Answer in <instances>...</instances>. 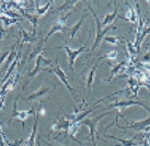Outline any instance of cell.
Segmentation results:
<instances>
[{
    "instance_id": "6da1fadb",
    "label": "cell",
    "mask_w": 150,
    "mask_h": 146,
    "mask_svg": "<svg viewBox=\"0 0 150 146\" xmlns=\"http://www.w3.org/2000/svg\"><path fill=\"white\" fill-rule=\"evenodd\" d=\"M86 4H87L88 9H89L90 13H91L92 16H93V18H94V20H96V38H94V44L92 45L91 52H90V53H92V52L96 50L98 46L100 45L101 42L103 41L105 34L108 33L111 29H116V28H115V25H114V24L108 25V26H106V28H102V24H101V22H100V19H99V17L96 16V13L94 12L93 8L90 6V4H89V2H86Z\"/></svg>"
},
{
    "instance_id": "7a4b0ae2",
    "label": "cell",
    "mask_w": 150,
    "mask_h": 146,
    "mask_svg": "<svg viewBox=\"0 0 150 146\" xmlns=\"http://www.w3.org/2000/svg\"><path fill=\"white\" fill-rule=\"evenodd\" d=\"M112 126H116L117 129L120 130H134L137 132H144V133H148L150 131V117H148L147 119L140 120V121H132L130 124H127L126 126H122V125L117 124V123H111V124L106 126L104 130V132H106L110 127Z\"/></svg>"
},
{
    "instance_id": "3957f363",
    "label": "cell",
    "mask_w": 150,
    "mask_h": 146,
    "mask_svg": "<svg viewBox=\"0 0 150 146\" xmlns=\"http://www.w3.org/2000/svg\"><path fill=\"white\" fill-rule=\"evenodd\" d=\"M111 112H104V113H102L101 115H99V117L94 118V119H93V118H91V119H83L82 121L80 122V124L87 125L88 127H89V135L87 136V138H90L94 146H98L96 144V136L99 138L100 141H102L100 138V136H99V134L96 133V126L99 124V121H101L103 118L108 115Z\"/></svg>"
},
{
    "instance_id": "277c9868",
    "label": "cell",
    "mask_w": 150,
    "mask_h": 146,
    "mask_svg": "<svg viewBox=\"0 0 150 146\" xmlns=\"http://www.w3.org/2000/svg\"><path fill=\"white\" fill-rule=\"evenodd\" d=\"M56 67L55 68H52V69H44V71H52V73H54L55 75L57 76L59 78V80L62 81V83L66 86V88L69 90V92H70L71 97H72V99L76 101V102H78V99H77V95L75 93V90L72 89V87L70 86V83H69V81H68V77H67V75L65 74V71H63V68L60 67V65H59L58 63V58H56Z\"/></svg>"
},
{
    "instance_id": "5b68a950",
    "label": "cell",
    "mask_w": 150,
    "mask_h": 146,
    "mask_svg": "<svg viewBox=\"0 0 150 146\" xmlns=\"http://www.w3.org/2000/svg\"><path fill=\"white\" fill-rule=\"evenodd\" d=\"M18 100H19V97L16 98V100H14V103H13V111H12V115L10 118V120H9V123L12 121L13 119H18L19 121L22 123V130L24 131V127H25V121H26V119L30 117V115H34L35 114V107L29 110V111H19L17 109V105H18Z\"/></svg>"
},
{
    "instance_id": "8992f818",
    "label": "cell",
    "mask_w": 150,
    "mask_h": 146,
    "mask_svg": "<svg viewBox=\"0 0 150 146\" xmlns=\"http://www.w3.org/2000/svg\"><path fill=\"white\" fill-rule=\"evenodd\" d=\"M130 105H140L142 108L146 109L148 112H150V108L145 104V102H142V101H134V100H122V101H117V102H113V103H110L108 108L111 109V108H116L118 111L117 113H120L121 115H123V113L125 111V109H127L128 107Z\"/></svg>"
},
{
    "instance_id": "52a82bcc",
    "label": "cell",
    "mask_w": 150,
    "mask_h": 146,
    "mask_svg": "<svg viewBox=\"0 0 150 146\" xmlns=\"http://www.w3.org/2000/svg\"><path fill=\"white\" fill-rule=\"evenodd\" d=\"M57 48H59V50L62 48V50H64L66 52V55H67V57H68V61H69V69H70V71L72 74H75L74 65H75L76 59H77V57H78L83 51H87L88 46L87 45L81 46L78 50H71L69 46H60V47H57Z\"/></svg>"
},
{
    "instance_id": "ba28073f",
    "label": "cell",
    "mask_w": 150,
    "mask_h": 146,
    "mask_svg": "<svg viewBox=\"0 0 150 146\" xmlns=\"http://www.w3.org/2000/svg\"><path fill=\"white\" fill-rule=\"evenodd\" d=\"M42 64H46V65L50 64H50H52V61L48 58H45V57L43 56V53L41 52V53L38 55L36 59H35V67H34V69L29 74V80L33 79L34 77L42 71Z\"/></svg>"
},
{
    "instance_id": "9c48e42d",
    "label": "cell",
    "mask_w": 150,
    "mask_h": 146,
    "mask_svg": "<svg viewBox=\"0 0 150 146\" xmlns=\"http://www.w3.org/2000/svg\"><path fill=\"white\" fill-rule=\"evenodd\" d=\"M11 4H13V6H17V4H14V2H11ZM17 8L18 11H20V13L22 14V17L25 18V19H28V20L30 21V23L33 25V35H35L36 34V29H38V16H32V14H30V13H28L25 10H23V9L21 8V7H16Z\"/></svg>"
},
{
    "instance_id": "30bf717a",
    "label": "cell",
    "mask_w": 150,
    "mask_h": 146,
    "mask_svg": "<svg viewBox=\"0 0 150 146\" xmlns=\"http://www.w3.org/2000/svg\"><path fill=\"white\" fill-rule=\"evenodd\" d=\"M89 16H90V13H89V12H84L83 14L80 17V19L78 20V22H77L76 24L72 25V26H70V28H69V30H68V38H75L76 34L78 33V31L80 30L81 25H82V23H83V21L86 20Z\"/></svg>"
},
{
    "instance_id": "8fae6325",
    "label": "cell",
    "mask_w": 150,
    "mask_h": 146,
    "mask_svg": "<svg viewBox=\"0 0 150 146\" xmlns=\"http://www.w3.org/2000/svg\"><path fill=\"white\" fill-rule=\"evenodd\" d=\"M52 89H55V88H52ZM52 89L50 88V86H43L38 89V91L33 92L32 95H30L29 97H26L25 98V100L26 101H33V100H40L43 96H45L46 93H48V92L52 91Z\"/></svg>"
},
{
    "instance_id": "7c38bea8",
    "label": "cell",
    "mask_w": 150,
    "mask_h": 146,
    "mask_svg": "<svg viewBox=\"0 0 150 146\" xmlns=\"http://www.w3.org/2000/svg\"><path fill=\"white\" fill-rule=\"evenodd\" d=\"M149 33H150V24L149 25L146 24L145 29L142 30V32L139 34V36H136V38H135V43H134V47H135V50H136V52H137V54L140 52L142 42H144L145 38H146Z\"/></svg>"
},
{
    "instance_id": "4fadbf2b",
    "label": "cell",
    "mask_w": 150,
    "mask_h": 146,
    "mask_svg": "<svg viewBox=\"0 0 150 146\" xmlns=\"http://www.w3.org/2000/svg\"><path fill=\"white\" fill-rule=\"evenodd\" d=\"M126 4L128 6V11L126 13L125 17H123V16H117V18H120L122 20H125L127 22H130V23H133V24H136L138 22V17H137V13H136V10L128 4V2H126Z\"/></svg>"
},
{
    "instance_id": "5bb4252c",
    "label": "cell",
    "mask_w": 150,
    "mask_h": 146,
    "mask_svg": "<svg viewBox=\"0 0 150 146\" xmlns=\"http://www.w3.org/2000/svg\"><path fill=\"white\" fill-rule=\"evenodd\" d=\"M71 121H68L65 119V117H62L58 121L54 122V124L52 125V131H66L68 132L69 126H70Z\"/></svg>"
},
{
    "instance_id": "9a60e30c",
    "label": "cell",
    "mask_w": 150,
    "mask_h": 146,
    "mask_svg": "<svg viewBox=\"0 0 150 146\" xmlns=\"http://www.w3.org/2000/svg\"><path fill=\"white\" fill-rule=\"evenodd\" d=\"M127 67H128V63H127V61H122L120 64H117L115 67H113V69L111 71V74H110V76H108V79H105V80H103V81H104V83L111 81L112 78H114L115 76H117V74H118L120 71L127 69Z\"/></svg>"
},
{
    "instance_id": "2e32d148",
    "label": "cell",
    "mask_w": 150,
    "mask_h": 146,
    "mask_svg": "<svg viewBox=\"0 0 150 146\" xmlns=\"http://www.w3.org/2000/svg\"><path fill=\"white\" fill-rule=\"evenodd\" d=\"M99 66V62H96L93 67L91 68V71H89L88 74V78H87V88H88V95H90L92 89V83L94 81V77H96V68Z\"/></svg>"
},
{
    "instance_id": "e0dca14e",
    "label": "cell",
    "mask_w": 150,
    "mask_h": 146,
    "mask_svg": "<svg viewBox=\"0 0 150 146\" xmlns=\"http://www.w3.org/2000/svg\"><path fill=\"white\" fill-rule=\"evenodd\" d=\"M117 7H115L114 8V11H113L112 13H108L106 16L104 17V20L102 21V28H106V26H108V25H112L113 22H114V20L117 18Z\"/></svg>"
},
{
    "instance_id": "ac0fdd59",
    "label": "cell",
    "mask_w": 150,
    "mask_h": 146,
    "mask_svg": "<svg viewBox=\"0 0 150 146\" xmlns=\"http://www.w3.org/2000/svg\"><path fill=\"white\" fill-rule=\"evenodd\" d=\"M105 136L108 138H112V140H116L118 142H121L123 146H137V143H135V141H134L137 136H134V138H132V140L120 138V137H117V136H114V135H105Z\"/></svg>"
},
{
    "instance_id": "d6986e66",
    "label": "cell",
    "mask_w": 150,
    "mask_h": 146,
    "mask_svg": "<svg viewBox=\"0 0 150 146\" xmlns=\"http://www.w3.org/2000/svg\"><path fill=\"white\" fill-rule=\"evenodd\" d=\"M34 4H36V12H38V16H43V14H45L47 11H48V9L50 8V6L54 4V1H50V2H47L45 6H43V7H40V2L38 1H35Z\"/></svg>"
},
{
    "instance_id": "ffe728a7",
    "label": "cell",
    "mask_w": 150,
    "mask_h": 146,
    "mask_svg": "<svg viewBox=\"0 0 150 146\" xmlns=\"http://www.w3.org/2000/svg\"><path fill=\"white\" fill-rule=\"evenodd\" d=\"M20 33H21L22 35V40H21V44L23 45L24 43H33L34 42V36L35 35H33V33H28L25 30H22L20 29Z\"/></svg>"
},
{
    "instance_id": "44dd1931",
    "label": "cell",
    "mask_w": 150,
    "mask_h": 146,
    "mask_svg": "<svg viewBox=\"0 0 150 146\" xmlns=\"http://www.w3.org/2000/svg\"><path fill=\"white\" fill-rule=\"evenodd\" d=\"M117 56H118V53H117L116 51H110L108 52V54H105L104 56H101L99 58L96 59V62H100L102 59H111V61H115L117 58Z\"/></svg>"
},
{
    "instance_id": "7402d4cb",
    "label": "cell",
    "mask_w": 150,
    "mask_h": 146,
    "mask_svg": "<svg viewBox=\"0 0 150 146\" xmlns=\"http://www.w3.org/2000/svg\"><path fill=\"white\" fill-rule=\"evenodd\" d=\"M19 20V19H12V18H9V17H4V16H1L0 17V21L4 23L6 26H10V25H13L17 23V21Z\"/></svg>"
},
{
    "instance_id": "603a6c76",
    "label": "cell",
    "mask_w": 150,
    "mask_h": 146,
    "mask_svg": "<svg viewBox=\"0 0 150 146\" xmlns=\"http://www.w3.org/2000/svg\"><path fill=\"white\" fill-rule=\"evenodd\" d=\"M103 40H104L105 42L110 43L111 45H120V43H121V41H122L118 36H104Z\"/></svg>"
},
{
    "instance_id": "cb8c5ba5",
    "label": "cell",
    "mask_w": 150,
    "mask_h": 146,
    "mask_svg": "<svg viewBox=\"0 0 150 146\" xmlns=\"http://www.w3.org/2000/svg\"><path fill=\"white\" fill-rule=\"evenodd\" d=\"M2 23L0 22V40H2V38H4V35H6V33H7V31L4 29V26H2Z\"/></svg>"
},
{
    "instance_id": "d4e9b609",
    "label": "cell",
    "mask_w": 150,
    "mask_h": 146,
    "mask_svg": "<svg viewBox=\"0 0 150 146\" xmlns=\"http://www.w3.org/2000/svg\"><path fill=\"white\" fill-rule=\"evenodd\" d=\"M9 54H10V53H9V52H6V53H4V54H2V56H1V57H0V66H1V65H2V64H4V59L7 58V56H9Z\"/></svg>"
},
{
    "instance_id": "484cf974",
    "label": "cell",
    "mask_w": 150,
    "mask_h": 146,
    "mask_svg": "<svg viewBox=\"0 0 150 146\" xmlns=\"http://www.w3.org/2000/svg\"><path fill=\"white\" fill-rule=\"evenodd\" d=\"M140 67L145 68L146 71H150V64H148V63H144V64H140Z\"/></svg>"
},
{
    "instance_id": "4316f807",
    "label": "cell",
    "mask_w": 150,
    "mask_h": 146,
    "mask_svg": "<svg viewBox=\"0 0 150 146\" xmlns=\"http://www.w3.org/2000/svg\"><path fill=\"white\" fill-rule=\"evenodd\" d=\"M38 146H41V143L40 142H38Z\"/></svg>"
}]
</instances>
